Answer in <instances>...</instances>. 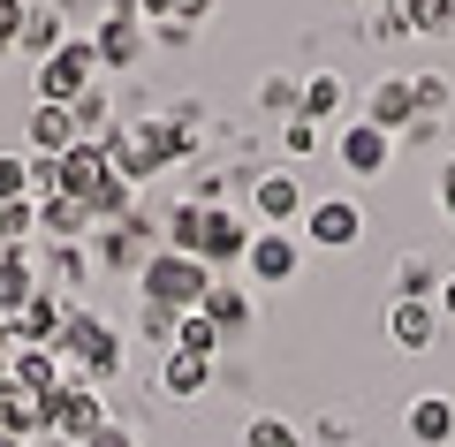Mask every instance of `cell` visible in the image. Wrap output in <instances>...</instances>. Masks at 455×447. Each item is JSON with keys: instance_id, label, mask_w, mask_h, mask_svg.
Segmentation results:
<instances>
[{"instance_id": "8fae6325", "label": "cell", "mask_w": 455, "mask_h": 447, "mask_svg": "<svg viewBox=\"0 0 455 447\" xmlns=\"http://www.w3.org/2000/svg\"><path fill=\"white\" fill-rule=\"evenodd\" d=\"M387 129H372V122H349V129H341V137H334V160L341 167H349V175H379V167H387Z\"/></svg>"}, {"instance_id": "277c9868", "label": "cell", "mask_w": 455, "mask_h": 447, "mask_svg": "<svg viewBox=\"0 0 455 447\" xmlns=\"http://www.w3.org/2000/svg\"><path fill=\"white\" fill-rule=\"evenodd\" d=\"M92 68H99L92 38H68L61 53H46V61H38V92H46L53 107H76V99L92 92Z\"/></svg>"}, {"instance_id": "d4e9b609", "label": "cell", "mask_w": 455, "mask_h": 447, "mask_svg": "<svg viewBox=\"0 0 455 447\" xmlns=\"http://www.w3.org/2000/svg\"><path fill=\"white\" fill-rule=\"evenodd\" d=\"M31 235H38V197H8V205H0V243L23 251Z\"/></svg>"}, {"instance_id": "484cf974", "label": "cell", "mask_w": 455, "mask_h": 447, "mask_svg": "<svg viewBox=\"0 0 455 447\" xmlns=\"http://www.w3.org/2000/svg\"><path fill=\"white\" fill-rule=\"evenodd\" d=\"M403 16L418 38H448L455 31V0H403Z\"/></svg>"}, {"instance_id": "d6a6232c", "label": "cell", "mask_w": 455, "mask_h": 447, "mask_svg": "<svg viewBox=\"0 0 455 447\" xmlns=\"http://www.w3.org/2000/svg\"><path fill=\"white\" fill-rule=\"evenodd\" d=\"M53 273H61V281H84V251H76V243H53Z\"/></svg>"}, {"instance_id": "9c48e42d", "label": "cell", "mask_w": 455, "mask_h": 447, "mask_svg": "<svg viewBox=\"0 0 455 447\" xmlns=\"http://www.w3.org/2000/svg\"><path fill=\"white\" fill-rule=\"evenodd\" d=\"M304 182L289 175V167H274V175H259V190H251V212H259L266 227H289V220H304Z\"/></svg>"}, {"instance_id": "ac0fdd59", "label": "cell", "mask_w": 455, "mask_h": 447, "mask_svg": "<svg viewBox=\"0 0 455 447\" xmlns=\"http://www.w3.org/2000/svg\"><path fill=\"white\" fill-rule=\"evenodd\" d=\"M197 311H205L220 334H243V326H251V296H243V281H228V273H212V288H205V304H197Z\"/></svg>"}, {"instance_id": "30bf717a", "label": "cell", "mask_w": 455, "mask_h": 447, "mask_svg": "<svg viewBox=\"0 0 455 447\" xmlns=\"http://www.w3.org/2000/svg\"><path fill=\"white\" fill-rule=\"evenodd\" d=\"M259 281H289V273H304V243L289 235V227H259L251 235V258H243Z\"/></svg>"}, {"instance_id": "7402d4cb", "label": "cell", "mask_w": 455, "mask_h": 447, "mask_svg": "<svg viewBox=\"0 0 455 447\" xmlns=\"http://www.w3.org/2000/svg\"><path fill=\"white\" fill-rule=\"evenodd\" d=\"M212 379V356H190V349H167L160 364V395H197V387Z\"/></svg>"}, {"instance_id": "7a4b0ae2", "label": "cell", "mask_w": 455, "mask_h": 447, "mask_svg": "<svg viewBox=\"0 0 455 447\" xmlns=\"http://www.w3.org/2000/svg\"><path fill=\"white\" fill-rule=\"evenodd\" d=\"M205 288H212V266L205 258H190V251H152L145 258V304H160V311H197L205 304Z\"/></svg>"}, {"instance_id": "7c38bea8", "label": "cell", "mask_w": 455, "mask_h": 447, "mask_svg": "<svg viewBox=\"0 0 455 447\" xmlns=\"http://www.w3.org/2000/svg\"><path fill=\"white\" fill-rule=\"evenodd\" d=\"M92 53H99V61H107V68H130L137 53H145V23H137L130 8H107V23H99Z\"/></svg>"}, {"instance_id": "d6986e66", "label": "cell", "mask_w": 455, "mask_h": 447, "mask_svg": "<svg viewBox=\"0 0 455 447\" xmlns=\"http://www.w3.org/2000/svg\"><path fill=\"white\" fill-rule=\"evenodd\" d=\"M38 288H46V281H38V273H31V258H23V251H8V243H0V319H16V311L31 304Z\"/></svg>"}, {"instance_id": "1f68e13d", "label": "cell", "mask_w": 455, "mask_h": 447, "mask_svg": "<svg viewBox=\"0 0 455 447\" xmlns=\"http://www.w3.org/2000/svg\"><path fill=\"white\" fill-rule=\"evenodd\" d=\"M31 190V160H0V205Z\"/></svg>"}, {"instance_id": "6da1fadb", "label": "cell", "mask_w": 455, "mask_h": 447, "mask_svg": "<svg viewBox=\"0 0 455 447\" xmlns=\"http://www.w3.org/2000/svg\"><path fill=\"white\" fill-rule=\"evenodd\" d=\"M107 152H114V175L137 190L145 175H160L167 160L190 152V122H137V129H122V137H107Z\"/></svg>"}, {"instance_id": "cb8c5ba5", "label": "cell", "mask_w": 455, "mask_h": 447, "mask_svg": "<svg viewBox=\"0 0 455 447\" xmlns=\"http://www.w3.org/2000/svg\"><path fill=\"white\" fill-rule=\"evenodd\" d=\"M395 288H403V304H425V296L440 288V266H433L425 251H410L403 266H395Z\"/></svg>"}, {"instance_id": "b9f144b4", "label": "cell", "mask_w": 455, "mask_h": 447, "mask_svg": "<svg viewBox=\"0 0 455 447\" xmlns=\"http://www.w3.org/2000/svg\"><path fill=\"white\" fill-rule=\"evenodd\" d=\"M0 447H23V440H8V432H0Z\"/></svg>"}, {"instance_id": "9a60e30c", "label": "cell", "mask_w": 455, "mask_h": 447, "mask_svg": "<svg viewBox=\"0 0 455 447\" xmlns=\"http://www.w3.org/2000/svg\"><path fill=\"white\" fill-rule=\"evenodd\" d=\"M410 440L418 447H448L455 440V395H410Z\"/></svg>"}, {"instance_id": "4dcf8cb0", "label": "cell", "mask_w": 455, "mask_h": 447, "mask_svg": "<svg viewBox=\"0 0 455 447\" xmlns=\"http://www.w3.org/2000/svg\"><path fill=\"white\" fill-rule=\"evenodd\" d=\"M23 23H31V8H23V0H0V53L23 38Z\"/></svg>"}, {"instance_id": "5b68a950", "label": "cell", "mask_w": 455, "mask_h": 447, "mask_svg": "<svg viewBox=\"0 0 455 447\" xmlns=\"http://www.w3.org/2000/svg\"><path fill=\"white\" fill-rule=\"evenodd\" d=\"M304 235L319 243V251H349V243L364 235V205L357 197H311L304 205Z\"/></svg>"}, {"instance_id": "e0dca14e", "label": "cell", "mask_w": 455, "mask_h": 447, "mask_svg": "<svg viewBox=\"0 0 455 447\" xmlns=\"http://www.w3.org/2000/svg\"><path fill=\"white\" fill-rule=\"evenodd\" d=\"M387 334H395V349H433L440 341V311L433 304H403V296H395V311H387Z\"/></svg>"}, {"instance_id": "83f0119b", "label": "cell", "mask_w": 455, "mask_h": 447, "mask_svg": "<svg viewBox=\"0 0 455 447\" xmlns=\"http://www.w3.org/2000/svg\"><path fill=\"white\" fill-rule=\"evenodd\" d=\"M175 349H190V356H212V349H220V326H212L205 311H182V319H175Z\"/></svg>"}, {"instance_id": "f546056e", "label": "cell", "mask_w": 455, "mask_h": 447, "mask_svg": "<svg viewBox=\"0 0 455 447\" xmlns=\"http://www.w3.org/2000/svg\"><path fill=\"white\" fill-rule=\"evenodd\" d=\"M410 92H418V114H440V107H448V76H440V68L410 76Z\"/></svg>"}, {"instance_id": "e575fe53", "label": "cell", "mask_w": 455, "mask_h": 447, "mask_svg": "<svg viewBox=\"0 0 455 447\" xmlns=\"http://www.w3.org/2000/svg\"><path fill=\"white\" fill-rule=\"evenodd\" d=\"M84 447H137V440H130V425H114V417H107V425H99Z\"/></svg>"}, {"instance_id": "52a82bcc", "label": "cell", "mask_w": 455, "mask_h": 447, "mask_svg": "<svg viewBox=\"0 0 455 447\" xmlns=\"http://www.w3.org/2000/svg\"><path fill=\"white\" fill-rule=\"evenodd\" d=\"M107 182H114V152H107V144H76V152H61V197L92 205Z\"/></svg>"}, {"instance_id": "2e32d148", "label": "cell", "mask_w": 455, "mask_h": 447, "mask_svg": "<svg viewBox=\"0 0 455 447\" xmlns=\"http://www.w3.org/2000/svg\"><path fill=\"white\" fill-rule=\"evenodd\" d=\"M31 152H38V160H61V152H76V114L53 107V99H38V107H31Z\"/></svg>"}, {"instance_id": "4fadbf2b", "label": "cell", "mask_w": 455, "mask_h": 447, "mask_svg": "<svg viewBox=\"0 0 455 447\" xmlns=\"http://www.w3.org/2000/svg\"><path fill=\"white\" fill-rule=\"evenodd\" d=\"M8 387H23V395H38V402H53V395H61V356H53V349H16V356H8Z\"/></svg>"}, {"instance_id": "836d02e7", "label": "cell", "mask_w": 455, "mask_h": 447, "mask_svg": "<svg viewBox=\"0 0 455 447\" xmlns=\"http://www.w3.org/2000/svg\"><path fill=\"white\" fill-rule=\"evenodd\" d=\"M372 38H410V16H403V0H395V8H379V16H372Z\"/></svg>"}, {"instance_id": "44dd1931", "label": "cell", "mask_w": 455, "mask_h": 447, "mask_svg": "<svg viewBox=\"0 0 455 447\" xmlns=\"http://www.w3.org/2000/svg\"><path fill=\"white\" fill-rule=\"evenodd\" d=\"M38 227H46V243H76L84 227H92V205H76V197H46V205H38Z\"/></svg>"}, {"instance_id": "4316f807", "label": "cell", "mask_w": 455, "mask_h": 447, "mask_svg": "<svg viewBox=\"0 0 455 447\" xmlns=\"http://www.w3.org/2000/svg\"><path fill=\"white\" fill-rule=\"evenodd\" d=\"M16 46L31 53V61H46V53H61V46H68V38H61V16H53V8H46V16H31V23H23V38H16Z\"/></svg>"}, {"instance_id": "ffe728a7", "label": "cell", "mask_w": 455, "mask_h": 447, "mask_svg": "<svg viewBox=\"0 0 455 447\" xmlns=\"http://www.w3.org/2000/svg\"><path fill=\"white\" fill-rule=\"evenodd\" d=\"M46 417H53V402L23 395V387H0V432H8V440H23V432H38Z\"/></svg>"}, {"instance_id": "5bb4252c", "label": "cell", "mask_w": 455, "mask_h": 447, "mask_svg": "<svg viewBox=\"0 0 455 447\" xmlns=\"http://www.w3.org/2000/svg\"><path fill=\"white\" fill-rule=\"evenodd\" d=\"M364 122L372 129H403V122H418V92H410V76H379L372 84V99H364Z\"/></svg>"}, {"instance_id": "74e56055", "label": "cell", "mask_w": 455, "mask_h": 447, "mask_svg": "<svg viewBox=\"0 0 455 447\" xmlns=\"http://www.w3.org/2000/svg\"><path fill=\"white\" fill-rule=\"evenodd\" d=\"M440 212H448V220H455V160L440 167Z\"/></svg>"}, {"instance_id": "f35d334b", "label": "cell", "mask_w": 455, "mask_h": 447, "mask_svg": "<svg viewBox=\"0 0 455 447\" xmlns=\"http://www.w3.org/2000/svg\"><path fill=\"white\" fill-rule=\"evenodd\" d=\"M205 8H212V0H175V23H197Z\"/></svg>"}, {"instance_id": "f1b7e54d", "label": "cell", "mask_w": 455, "mask_h": 447, "mask_svg": "<svg viewBox=\"0 0 455 447\" xmlns=\"http://www.w3.org/2000/svg\"><path fill=\"white\" fill-rule=\"evenodd\" d=\"M243 447H304V432H296L289 417H251V432H243Z\"/></svg>"}, {"instance_id": "8992f818", "label": "cell", "mask_w": 455, "mask_h": 447, "mask_svg": "<svg viewBox=\"0 0 455 447\" xmlns=\"http://www.w3.org/2000/svg\"><path fill=\"white\" fill-rule=\"evenodd\" d=\"M251 235H259V227H251L243 212H212V205H205V227H197V258H205V266H243V258H251Z\"/></svg>"}, {"instance_id": "ba28073f", "label": "cell", "mask_w": 455, "mask_h": 447, "mask_svg": "<svg viewBox=\"0 0 455 447\" xmlns=\"http://www.w3.org/2000/svg\"><path fill=\"white\" fill-rule=\"evenodd\" d=\"M99 425H107V402H99L84 379H68L61 395H53V417H46V432H68V440H92Z\"/></svg>"}, {"instance_id": "d590c367", "label": "cell", "mask_w": 455, "mask_h": 447, "mask_svg": "<svg viewBox=\"0 0 455 447\" xmlns=\"http://www.w3.org/2000/svg\"><path fill=\"white\" fill-rule=\"evenodd\" d=\"M311 137H319V122H304V114H289V152H311Z\"/></svg>"}, {"instance_id": "60d3db41", "label": "cell", "mask_w": 455, "mask_h": 447, "mask_svg": "<svg viewBox=\"0 0 455 447\" xmlns=\"http://www.w3.org/2000/svg\"><path fill=\"white\" fill-rule=\"evenodd\" d=\"M107 8H137V0H107Z\"/></svg>"}, {"instance_id": "8d00e7d4", "label": "cell", "mask_w": 455, "mask_h": 447, "mask_svg": "<svg viewBox=\"0 0 455 447\" xmlns=\"http://www.w3.org/2000/svg\"><path fill=\"white\" fill-rule=\"evenodd\" d=\"M130 16H137V23H145V16H152V23H175V0H137Z\"/></svg>"}, {"instance_id": "ab89813d", "label": "cell", "mask_w": 455, "mask_h": 447, "mask_svg": "<svg viewBox=\"0 0 455 447\" xmlns=\"http://www.w3.org/2000/svg\"><path fill=\"white\" fill-rule=\"evenodd\" d=\"M440 311H448V319H455V273H448V281H440Z\"/></svg>"}, {"instance_id": "3957f363", "label": "cell", "mask_w": 455, "mask_h": 447, "mask_svg": "<svg viewBox=\"0 0 455 447\" xmlns=\"http://www.w3.org/2000/svg\"><path fill=\"white\" fill-rule=\"evenodd\" d=\"M61 364H76V379L84 387H99V379H114L122 371V334H114L107 319H92V311H68V326H61Z\"/></svg>"}, {"instance_id": "603a6c76", "label": "cell", "mask_w": 455, "mask_h": 447, "mask_svg": "<svg viewBox=\"0 0 455 447\" xmlns=\"http://www.w3.org/2000/svg\"><path fill=\"white\" fill-rule=\"evenodd\" d=\"M296 114L304 122H326V114H341V76H311V84H296Z\"/></svg>"}]
</instances>
